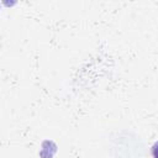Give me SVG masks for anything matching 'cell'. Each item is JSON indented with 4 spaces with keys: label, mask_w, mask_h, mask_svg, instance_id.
Wrapping results in <instances>:
<instances>
[{
    "label": "cell",
    "mask_w": 158,
    "mask_h": 158,
    "mask_svg": "<svg viewBox=\"0 0 158 158\" xmlns=\"http://www.w3.org/2000/svg\"><path fill=\"white\" fill-rule=\"evenodd\" d=\"M57 151V146L54 142L52 141H44L42 143V149L40 152V157L41 158H52L53 154Z\"/></svg>",
    "instance_id": "cell-1"
}]
</instances>
